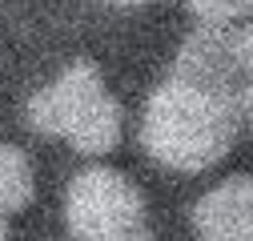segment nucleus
<instances>
[{
  "label": "nucleus",
  "instance_id": "11",
  "mask_svg": "<svg viewBox=\"0 0 253 241\" xmlns=\"http://www.w3.org/2000/svg\"><path fill=\"white\" fill-rule=\"evenodd\" d=\"M0 241H4V213H0Z\"/></svg>",
  "mask_w": 253,
  "mask_h": 241
},
{
  "label": "nucleus",
  "instance_id": "1",
  "mask_svg": "<svg viewBox=\"0 0 253 241\" xmlns=\"http://www.w3.org/2000/svg\"><path fill=\"white\" fill-rule=\"evenodd\" d=\"M245 117V97L169 77L145 105L141 145L153 161L181 173H201L233 149Z\"/></svg>",
  "mask_w": 253,
  "mask_h": 241
},
{
  "label": "nucleus",
  "instance_id": "2",
  "mask_svg": "<svg viewBox=\"0 0 253 241\" xmlns=\"http://www.w3.org/2000/svg\"><path fill=\"white\" fill-rule=\"evenodd\" d=\"M65 221L77 241H149L145 197L113 169H84L65 197Z\"/></svg>",
  "mask_w": 253,
  "mask_h": 241
},
{
  "label": "nucleus",
  "instance_id": "10",
  "mask_svg": "<svg viewBox=\"0 0 253 241\" xmlns=\"http://www.w3.org/2000/svg\"><path fill=\"white\" fill-rule=\"evenodd\" d=\"M105 4H117V8H137V4H149V0H105Z\"/></svg>",
  "mask_w": 253,
  "mask_h": 241
},
{
  "label": "nucleus",
  "instance_id": "4",
  "mask_svg": "<svg viewBox=\"0 0 253 241\" xmlns=\"http://www.w3.org/2000/svg\"><path fill=\"white\" fill-rule=\"evenodd\" d=\"M193 225L201 241H253V177H229L209 189L193 209Z\"/></svg>",
  "mask_w": 253,
  "mask_h": 241
},
{
  "label": "nucleus",
  "instance_id": "8",
  "mask_svg": "<svg viewBox=\"0 0 253 241\" xmlns=\"http://www.w3.org/2000/svg\"><path fill=\"white\" fill-rule=\"evenodd\" d=\"M237 60H241V69L253 77V20L237 33Z\"/></svg>",
  "mask_w": 253,
  "mask_h": 241
},
{
  "label": "nucleus",
  "instance_id": "9",
  "mask_svg": "<svg viewBox=\"0 0 253 241\" xmlns=\"http://www.w3.org/2000/svg\"><path fill=\"white\" fill-rule=\"evenodd\" d=\"M245 120H249V129H253V77L245 84Z\"/></svg>",
  "mask_w": 253,
  "mask_h": 241
},
{
  "label": "nucleus",
  "instance_id": "6",
  "mask_svg": "<svg viewBox=\"0 0 253 241\" xmlns=\"http://www.w3.org/2000/svg\"><path fill=\"white\" fill-rule=\"evenodd\" d=\"M121 141V105L113 97H105L97 105V113H92L84 125L73 133V149L77 153H88V157H97V153H109V149Z\"/></svg>",
  "mask_w": 253,
  "mask_h": 241
},
{
  "label": "nucleus",
  "instance_id": "3",
  "mask_svg": "<svg viewBox=\"0 0 253 241\" xmlns=\"http://www.w3.org/2000/svg\"><path fill=\"white\" fill-rule=\"evenodd\" d=\"M109 93H105V80H101L97 65H92V60H77V65H69L48 88L28 97L24 117H28V125L37 133L73 141V133L97 113V105Z\"/></svg>",
  "mask_w": 253,
  "mask_h": 241
},
{
  "label": "nucleus",
  "instance_id": "5",
  "mask_svg": "<svg viewBox=\"0 0 253 241\" xmlns=\"http://www.w3.org/2000/svg\"><path fill=\"white\" fill-rule=\"evenodd\" d=\"M37 193V177L33 161L24 157V149L16 145H0V213H16L33 201Z\"/></svg>",
  "mask_w": 253,
  "mask_h": 241
},
{
  "label": "nucleus",
  "instance_id": "7",
  "mask_svg": "<svg viewBox=\"0 0 253 241\" xmlns=\"http://www.w3.org/2000/svg\"><path fill=\"white\" fill-rule=\"evenodd\" d=\"M201 24H237L253 16V0H185Z\"/></svg>",
  "mask_w": 253,
  "mask_h": 241
}]
</instances>
